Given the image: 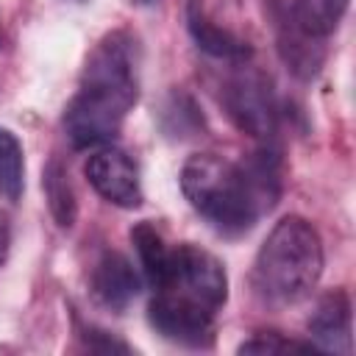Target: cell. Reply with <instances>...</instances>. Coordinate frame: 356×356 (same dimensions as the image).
Instances as JSON below:
<instances>
[{"mask_svg": "<svg viewBox=\"0 0 356 356\" xmlns=\"http://www.w3.org/2000/svg\"><path fill=\"white\" fill-rule=\"evenodd\" d=\"M181 192L222 236L248 234L281 197V153L270 142L245 161L197 153L181 170Z\"/></svg>", "mask_w": 356, "mask_h": 356, "instance_id": "6da1fadb", "label": "cell"}, {"mask_svg": "<svg viewBox=\"0 0 356 356\" xmlns=\"http://www.w3.org/2000/svg\"><path fill=\"white\" fill-rule=\"evenodd\" d=\"M139 95L136 44L128 33L114 31L97 42L86 58L81 89L64 108V131L75 147L111 142Z\"/></svg>", "mask_w": 356, "mask_h": 356, "instance_id": "7a4b0ae2", "label": "cell"}, {"mask_svg": "<svg viewBox=\"0 0 356 356\" xmlns=\"http://www.w3.org/2000/svg\"><path fill=\"white\" fill-rule=\"evenodd\" d=\"M323 239L317 228L289 214L273 225L253 261L256 298L270 309L295 306L312 295L323 275Z\"/></svg>", "mask_w": 356, "mask_h": 356, "instance_id": "3957f363", "label": "cell"}, {"mask_svg": "<svg viewBox=\"0 0 356 356\" xmlns=\"http://www.w3.org/2000/svg\"><path fill=\"white\" fill-rule=\"evenodd\" d=\"M153 289L186 298L217 314L228 300V275H225L222 261L214 253L192 242H184V245L170 248L164 273L159 275Z\"/></svg>", "mask_w": 356, "mask_h": 356, "instance_id": "277c9868", "label": "cell"}, {"mask_svg": "<svg viewBox=\"0 0 356 356\" xmlns=\"http://www.w3.org/2000/svg\"><path fill=\"white\" fill-rule=\"evenodd\" d=\"M239 67L242 70L234 72L222 86V106L239 131L259 142H273L278 128V106L270 81L245 64Z\"/></svg>", "mask_w": 356, "mask_h": 356, "instance_id": "5b68a950", "label": "cell"}, {"mask_svg": "<svg viewBox=\"0 0 356 356\" xmlns=\"http://www.w3.org/2000/svg\"><path fill=\"white\" fill-rule=\"evenodd\" d=\"M214 317L206 306L167 292H153L147 303V323L164 339L186 348H209L214 342Z\"/></svg>", "mask_w": 356, "mask_h": 356, "instance_id": "8992f818", "label": "cell"}, {"mask_svg": "<svg viewBox=\"0 0 356 356\" xmlns=\"http://www.w3.org/2000/svg\"><path fill=\"white\" fill-rule=\"evenodd\" d=\"M83 175L92 184V189L100 197H106L108 203L122 206V209L142 206L139 170L122 150H117V147L95 150L83 164Z\"/></svg>", "mask_w": 356, "mask_h": 356, "instance_id": "52a82bcc", "label": "cell"}, {"mask_svg": "<svg viewBox=\"0 0 356 356\" xmlns=\"http://www.w3.org/2000/svg\"><path fill=\"white\" fill-rule=\"evenodd\" d=\"M275 33H278V53H281L286 70L292 75H298L300 81L314 78L325 58V39L309 33L292 14L289 3H284L275 17Z\"/></svg>", "mask_w": 356, "mask_h": 356, "instance_id": "ba28073f", "label": "cell"}, {"mask_svg": "<svg viewBox=\"0 0 356 356\" xmlns=\"http://www.w3.org/2000/svg\"><path fill=\"white\" fill-rule=\"evenodd\" d=\"M309 337L314 339L312 345L317 350L328 353H350L353 348V334H350V298L345 289L325 292L312 317H309Z\"/></svg>", "mask_w": 356, "mask_h": 356, "instance_id": "9c48e42d", "label": "cell"}, {"mask_svg": "<svg viewBox=\"0 0 356 356\" xmlns=\"http://www.w3.org/2000/svg\"><path fill=\"white\" fill-rule=\"evenodd\" d=\"M92 295L100 306L111 309V312H122L136 295H139V275L134 270V264L117 253V250H106L92 270Z\"/></svg>", "mask_w": 356, "mask_h": 356, "instance_id": "30bf717a", "label": "cell"}, {"mask_svg": "<svg viewBox=\"0 0 356 356\" xmlns=\"http://www.w3.org/2000/svg\"><path fill=\"white\" fill-rule=\"evenodd\" d=\"M186 28H189L195 44H197L203 53H209L211 58H222V61H228V64H245V61L250 58L248 42H242V39L234 36L231 31L214 25V22L206 17V11L200 8L197 0H189V3H186Z\"/></svg>", "mask_w": 356, "mask_h": 356, "instance_id": "8fae6325", "label": "cell"}, {"mask_svg": "<svg viewBox=\"0 0 356 356\" xmlns=\"http://www.w3.org/2000/svg\"><path fill=\"white\" fill-rule=\"evenodd\" d=\"M42 189H44L47 209H50L56 225L58 228H72V222L78 217V200H75V189H72L70 172H67V167L58 159H50L44 164Z\"/></svg>", "mask_w": 356, "mask_h": 356, "instance_id": "7c38bea8", "label": "cell"}, {"mask_svg": "<svg viewBox=\"0 0 356 356\" xmlns=\"http://www.w3.org/2000/svg\"><path fill=\"white\" fill-rule=\"evenodd\" d=\"M159 122H161V131L172 139H189L206 128L197 103L186 92H178V89L167 95L161 114H159Z\"/></svg>", "mask_w": 356, "mask_h": 356, "instance_id": "4fadbf2b", "label": "cell"}, {"mask_svg": "<svg viewBox=\"0 0 356 356\" xmlns=\"http://www.w3.org/2000/svg\"><path fill=\"white\" fill-rule=\"evenodd\" d=\"M348 3L350 0H292V14L298 17V22L320 36V39H328L334 33V28L339 25V19L345 17L348 11Z\"/></svg>", "mask_w": 356, "mask_h": 356, "instance_id": "5bb4252c", "label": "cell"}, {"mask_svg": "<svg viewBox=\"0 0 356 356\" xmlns=\"http://www.w3.org/2000/svg\"><path fill=\"white\" fill-rule=\"evenodd\" d=\"M131 242H134V248L139 253L142 273H145L147 284L153 286L159 281V275L164 273V264H167V256H170V245L164 242V236L150 222H136L131 228Z\"/></svg>", "mask_w": 356, "mask_h": 356, "instance_id": "9a60e30c", "label": "cell"}, {"mask_svg": "<svg viewBox=\"0 0 356 356\" xmlns=\"http://www.w3.org/2000/svg\"><path fill=\"white\" fill-rule=\"evenodd\" d=\"M22 145L19 139L0 128V192L8 200H17L22 195Z\"/></svg>", "mask_w": 356, "mask_h": 356, "instance_id": "2e32d148", "label": "cell"}, {"mask_svg": "<svg viewBox=\"0 0 356 356\" xmlns=\"http://www.w3.org/2000/svg\"><path fill=\"white\" fill-rule=\"evenodd\" d=\"M286 350H317L312 342H295L278 331H261L253 339L239 345V353H286Z\"/></svg>", "mask_w": 356, "mask_h": 356, "instance_id": "e0dca14e", "label": "cell"}, {"mask_svg": "<svg viewBox=\"0 0 356 356\" xmlns=\"http://www.w3.org/2000/svg\"><path fill=\"white\" fill-rule=\"evenodd\" d=\"M81 337H83L86 348L89 350H97V353H128L131 350L125 342L114 339L108 331H100V328H86Z\"/></svg>", "mask_w": 356, "mask_h": 356, "instance_id": "ac0fdd59", "label": "cell"}, {"mask_svg": "<svg viewBox=\"0 0 356 356\" xmlns=\"http://www.w3.org/2000/svg\"><path fill=\"white\" fill-rule=\"evenodd\" d=\"M8 248H11V220L6 211H0V267L6 264Z\"/></svg>", "mask_w": 356, "mask_h": 356, "instance_id": "d6986e66", "label": "cell"}, {"mask_svg": "<svg viewBox=\"0 0 356 356\" xmlns=\"http://www.w3.org/2000/svg\"><path fill=\"white\" fill-rule=\"evenodd\" d=\"M145 3H147V0H145Z\"/></svg>", "mask_w": 356, "mask_h": 356, "instance_id": "ffe728a7", "label": "cell"}]
</instances>
